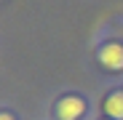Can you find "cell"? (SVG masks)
I'll return each instance as SVG.
<instances>
[{
  "label": "cell",
  "mask_w": 123,
  "mask_h": 120,
  "mask_svg": "<svg viewBox=\"0 0 123 120\" xmlns=\"http://www.w3.org/2000/svg\"><path fill=\"white\" fill-rule=\"evenodd\" d=\"M99 62L110 72H120L123 69V46L120 43H105L99 48Z\"/></svg>",
  "instance_id": "6da1fadb"
},
{
  "label": "cell",
  "mask_w": 123,
  "mask_h": 120,
  "mask_svg": "<svg viewBox=\"0 0 123 120\" xmlns=\"http://www.w3.org/2000/svg\"><path fill=\"white\" fill-rule=\"evenodd\" d=\"M83 112H86V104H83V99H78V96H64L59 102V107H56L59 120H78Z\"/></svg>",
  "instance_id": "7a4b0ae2"
},
{
  "label": "cell",
  "mask_w": 123,
  "mask_h": 120,
  "mask_svg": "<svg viewBox=\"0 0 123 120\" xmlns=\"http://www.w3.org/2000/svg\"><path fill=\"white\" fill-rule=\"evenodd\" d=\"M105 112L110 120H123V91H115L105 99Z\"/></svg>",
  "instance_id": "3957f363"
},
{
  "label": "cell",
  "mask_w": 123,
  "mask_h": 120,
  "mask_svg": "<svg viewBox=\"0 0 123 120\" xmlns=\"http://www.w3.org/2000/svg\"><path fill=\"white\" fill-rule=\"evenodd\" d=\"M0 120H13V117H11V112H0Z\"/></svg>",
  "instance_id": "277c9868"
},
{
  "label": "cell",
  "mask_w": 123,
  "mask_h": 120,
  "mask_svg": "<svg viewBox=\"0 0 123 120\" xmlns=\"http://www.w3.org/2000/svg\"><path fill=\"white\" fill-rule=\"evenodd\" d=\"M107 120H110V117H107Z\"/></svg>",
  "instance_id": "5b68a950"
}]
</instances>
